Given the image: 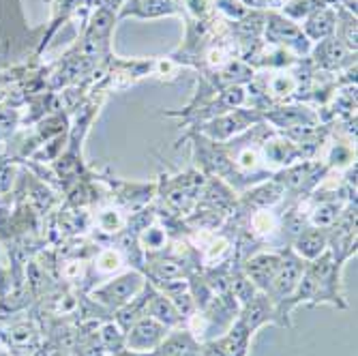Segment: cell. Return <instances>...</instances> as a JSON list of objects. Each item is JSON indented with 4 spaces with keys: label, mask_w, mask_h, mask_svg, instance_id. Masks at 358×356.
Segmentation results:
<instances>
[{
    "label": "cell",
    "mask_w": 358,
    "mask_h": 356,
    "mask_svg": "<svg viewBox=\"0 0 358 356\" xmlns=\"http://www.w3.org/2000/svg\"><path fill=\"white\" fill-rule=\"evenodd\" d=\"M303 271H305V264H303L301 257L292 255V253H287V255L283 257V262H281V266H279V271H277V275H275L271 287L264 292V294H268V299L277 305V313H279V309L285 305V301H287L292 294H294V290H296V285H299V281H301Z\"/></svg>",
    "instance_id": "cell-1"
},
{
    "label": "cell",
    "mask_w": 358,
    "mask_h": 356,
    "mask_svg": "<svg viewBox=\"0 0 358 356\" xmlns=\"http://www.w3.org/2000/svg\"><path fill=\"white\" fill-rule=\"evenodd\" d=\"M142 287H144V281L138 273H127V275H120V277L108 281L103 287L96 290L94 299L108 307L120 309L124 303L131 301Z\"/></svg>",
    "instance_id": "cell-2"
},
{
    "label": "cell",
    "mask_w": 358,
    "mask_h": 356,
    "mask_svg": "<svg viewBox=\"0 0 358 356\" xmlns=\"http://www.w3.org/2000/svg\"><path fill=\"white\" fill-rule=\"evenodd\" d=\"M166 329L161 322H157L155 318H148V315H142L138 318L131 327L127 329V337H124V343L136 350V352H144L148 348H155L159 346L161 341L166 339Z\"/></svg>",
    "instance_id": "cell-3"
},
{
    "label": "cell",
    "mask_w": 358,
    "mask_h": 356,
    "mask_svg": "<svg viewBox=\"0 0 358 356\" xmlns=\"http://www.w3.org/2000/svg\"><path fill=\"white\" fill-rule=\"evenodd\" d=\"M281 262H283L281 255L257 253L245 264V275L255 287H259L262 292H266V290L271 287V283H273V279H275V275H277V271H279V266H281Z\"/></svg>",
    "instance_id": "cell-4"
},
{
    "label": "cell",
    "mask_w": 358,
    "mask_h": 356,
    "mask_svg": "<svg viewBox=\"0 0 358 356\" xmlns=\"http://www.w3.org/2000/svg\"><path fill=\"white\" fill-rule=\"evenodd\" d=\"M174 3L172 0H129L122 15H136V17H161L172 15Z\"/></svg>",
    "instance_id": "cell-5"
},
{
    "label": "cell",
    "mask_w": 358,
    "mask_h": 356,
    "mask_svg": "<svg viewBox=\"0 0 358 356\" xmlns=\"http://www.w3.org/2000/svg\"><path fill=\"white\" fill-rule=\"evenodd\" d=\"M148 311H150V318L161 322L164 327H174L182 320V315L174 307L172 299L164 297V294H157V292L150 294V299H148Z\"/></svg>",
    "instance_id": "cell-6"
},
{
    "label": "cell",
    "mask_w": 358,
    "mask_h": 356,
    "mask_svg": "<svg viewBox=\"0 0 358 356\" xmlns=\"http://www.w3.org/2000/svg\"><path fill=\"white\" fill-rule=\"evenodd\" d=\"M324 247H327V236H324L320 230H303L296 238L294 249L303 260L313 262L324 253Z\"/></svg>",
    "instance_id": "cell-7"
},
{
    "label": "cell",
    "mask_w": 358,
    "mask_h": 356,
    "mask_svg": "<svg viewBox=\"0 0 358 356\" xmlns=\"http://www.w3.org/2000/svg\"><path fill=\"white\" fill-rule=\"evenodd\" d=\"M159 354L161 356H200L198 343L191 337V333H180L170 337L168 341L164 339L159 343Z\"/></svg>",
    "instance_id": "cell-8"
},
{
    "label": "cell",
    "mask_w": 358,
    "mask_h": 356,
    "mask_svg": "<svg viewBox=\"0 0 358 356\" xmlns=\"http://www.w3.org/2000/svg\"><path fill=\"white\" fill-rule=\"evenodd\" d=\"M335 20H333V13L331 11H317L313 17H309V22H307V32L311 37H324V35H329V32L333 30V24Z\"/></svg>",
    "instance_id": "cell-9"
},
{
    "label": "cell",
    "mask_w": 358,
    "mask_h": 356,
    "mask_svg": "<svg viewBox=\"0 0 358 356\" xmlns=\"http://www.w3.org/2000/svg\"><path fill=\"white\" fill-rule=\"evenodd\" d=\"M337 217H339V213H337L335 204H322L313 215V223L320 225V228H327V225H333L337 221Z\"/></svg>",
    "instance_id": "cell-10"
},
{
    "label": "cell",
    "mask_w": 358,
    "mask_h": 356,
    "mask_svg": "<svg viewBox=\"0 0 358 356\" xmlns=\"http://www.w3.org/2000/svg\"><path fill=\"white\" fill-rule=\"evenodd\" d=\"M96 264H99V269L106 271V273L116 271V269H120V264H122L120 253L114 251V249H106V251L99 253V257H96Z\"/></svg>",
    "instance_id": "cell-11"
},
{
    "label": "cell",
    "mask_w": 358,
    "mask_h": 356,
    "mask_svg": "<svg viewBox=\"0 0 358 356\" xmlns=\"http://www.w3.org/2000/svg\"><path fill=\"white\" fill-rule=\"evenodd\" d=\"M251 225L257 234H268L273 232V225H275V219L268 211H259L253 219H251Z\"/></svg>",
    "instance_id": "cell-12"
},
{
    "label": "cell",
    "mask_w": 358,
    "mask_h": 356,
    "mask_svg": "<svg viewBox=\"0 0 358 356\" xmlns=\"http://www.w3.org/2000/svg\"><path fill=\"white\" fill-rule=\"evenodd\" d=\"M122 223L124 221L120 219V215L116 211H103L99 215V225H101V230H106V232H118L122 228Z\"/></svg>",
    "instance_id": "cell-13"
},
{
    "label": "cell",
    "mask_w": 358,
    "mask_h": 356,
    "mask_svg": "<svg viewBox=\"0 0 358 356\" xmlns=\"http://www.w3.org/2000/svg\"><path fill=\"white\" fill-rule=\"evenodd\" d=\"M142 243L146 249H161L166 245V232L159 228H150L142 234Z\"/></svg>",
    "instance_id": "cell-14"
},
{
    "label": "cell",
    "mask_w": 358,
    "mask_h": 356,
    "mask_svg": "<svg viewBox=\"0 0 358 356\" xmlns=\"http://www.w3.org/2000/svg\"><path fill=\"white\" fill-rule=\"evenodd\" d=\"M103 341H106V346L108 348H114V350H118L120 346H122V341H124V337H122V333L118 331V327L116 325H108V327H103Z\"/></svg>",
    "instance_id": "cell-15"
},
{
    "label": "cell",
    "mask_w": 358,
    "mask_h": 356,
    "mask_svg": "<svg viewBox=\"0 0 358 356\" xmlns=\"http://www.w3.org/2000/svg\"><path fill=\"white\" fill-rule=\"evenodd\" d=\"M245 3L251 7H259V5H264V0H245Z\"/></svg>",
    "instance_id": "cell-16"
},
{
    "label": "cell",
    "mask_w": 358,
    "mask_h": 356,
    "mask_svg": "<svg viewBox=\"0 0 358 356\" xmlns=\"http://www.w3.org/2000/svg\"><path fill=\"white\" fill-rule=\"evenodd\" d=\"M122 0H108V7H114V5H120Z\"/></svg>",
    "instance_id": "cell-17"
}]
</instances>
